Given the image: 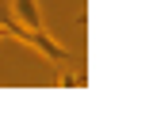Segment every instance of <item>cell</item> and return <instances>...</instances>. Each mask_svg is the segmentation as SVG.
I'll return each mask as SVG.
<instances>
[{"instance_id":"6da1fadb","label":"cell","mask_w":153,"mask_h":134,"mask_svg":"<svg viewBox=\"0 0 153 134\" xmlns=\"http://www.w3.org/2000/svg\"><path fill=\"white\" fill-rule=\"evenodd\" d=\"M31 46H35V50L46 57L50 65H69V50H65V46H57V42L46 35L42 27H35V31H31Z\"/></svg>"},{"instance_id":"3957f363","label":"cell","mask_w":153,"mask_h":134,"mask_svg":"<svg viewBox=\"0 0 153 134\" xmlns=\"http://www.w3.org/2000/svg\"><path fill=\"white\" fill-rule=\"evenodd\" d=\"M76 84H84V73H69V69H61L57 88H76Z\"/></svg>"},{"instance_id":"7a4b0ae2","label":"cell","mask_w":153,"mask_h":134,"mask_svg":"<svg viewBox=\"0 0 153 134\" xmlns=\"http://www.w3.org/2000/svg\"><path fill=\"white\" fill-rule=\"evenodd\" d=\"M12 19H16L19 27H27V31L42 27V12H38V0H12Z\"/></svg>"}]
</instances>
